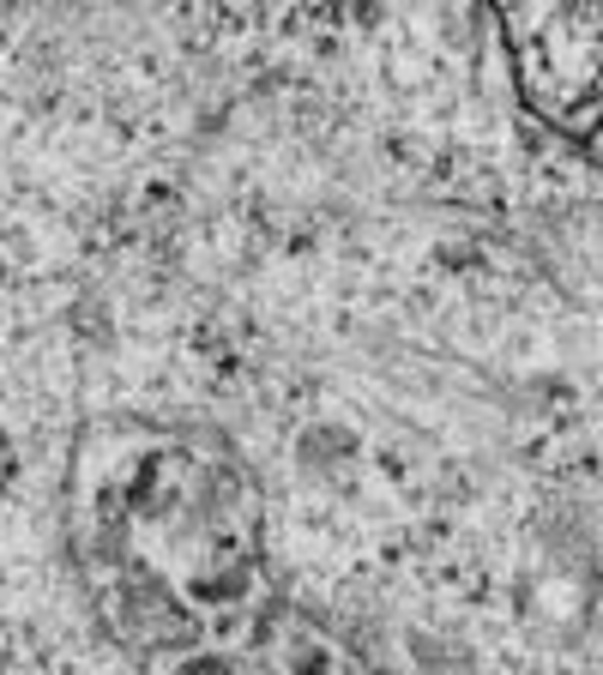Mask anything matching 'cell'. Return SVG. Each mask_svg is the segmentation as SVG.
I'll list each match as a JSON object with an SVG mask.
<instances>
[{
    "label": "cell",
    "instance_id": "6da1fadb",
    "mask_svg": "<svg viewBox=\"0 0 603 675\" xmlns=\"http://www.w3.org/2000/svg\"><path fill=\"white\" fill-rule=\"evenodd\" d=\"M525 97L555 127L591 133L603 121V7H525L501 19Z\"/></svg>",
    "mask_w": 603,
    "mask_h": 675
}]
</instances>
